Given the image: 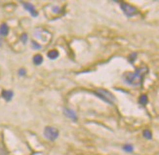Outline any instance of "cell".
Segmentation results:
<instances>
[{
    "label": "cell",
    "instance_id": "cell-3",
    "mask_svg": "<svg viewBox=\"0 0 159 155\" xmlns=\"http://www.w3.org/2000/svg\"><path fill=\"white\" fill-rule=\"evenodd\" d=\"M44 137L48 139V140H56L60 135L59 133V130L57 128H55V127H52V126H47L44 128Z\"/></svg>",
    "mask_w": 159,
    "mask_h": 155
},
{
    "label": "cell",
    "instance_id": "cell-2",
    "mask_svg": "<svg viewBox=\"0 0 159 155\" xmlns=\"http://www.w3.org/2000/svg\"><path fill=\"white\" fill-rule=\"evenodd\" d=\"M95 94L98 96L100 98H102V100L103 102L107 103L108 104H113L114 102H115V97L110 93L108 92L107 90H105V89H98L95 92Z\"/></svg>",
    "mask_w": 159,
    "mask_h": 155
},
{
    "label": "cell",
    "instance_id": "cell-9",
    "mask_svg": "<svg viewBox=\"0 0 159 155\" xmlns=\"http://www.w3.org/2000/svg\"><path fill=\"white\" fill-rule=\"evenodd\" d=\"M59 55H60L59 51H57V50H51V51L48 52V54H47L48 58H49L50 60H56L59 57Z\"/></svg>",
    "mask_w": 159,
    "mask_h": 155
},
{
    "label": "cell",
    "instance_id": "cell-14",
    "mask_svg": "<svg viewBox=\"0 0 159 155\" xmlns=\"http://www.w3.org/2000/svg\"><path fill=\"white\" fill-rule=\"evenodd\" d=\"M20 40L23 41V43H26L27 40H29V35H27L26 33H23L22 35H20Z\"/></svg>",
    "mask_w": 159,
    "mask_h": 155
},
{
    "label": "cell",
    "instance_id": "cell-7",
    "mask_svg": "<svg viewBox=\"0 0 159 155\" xmlns=\"http://www.w3.org/2000/svg\"><path fill=\"white\" fill-rule=\"evenodd\" d=\"M1 96L6 102H10L14 97V92L11 90H4V91H2Z\"/></svg>",
    "mask_w": 159,
    "mask_h": 155
},
{
    "label": "cell",
    "instance_id": "cell-5",
    "mask_svg": "<svg viewBox=\"0 0 159 155\" xmlns=\"http://www.w3.org/2000/svg\"><path fill=\"white\" fill-rule=\"evenodd\" d=\"M23 6H24V8L29 12L30 13V15L32 17H37L38 16V12L35 10V7H34L31 3H26V2H24L23 3Z\"/></svg>",
    "mask_w": 159,
    "mask_h": 155
},
{
    "label": "cell",
    "instance_id": "cell-13",
    "mask_svg": "<svg viewBox=\"0 0 159 155\" xmlns=\"http://www.w3.org/2000/svg\"><path fill=\"white\" fill-rule=\"evenodd\" d=\"M143 135L144 138L148 139H152V134H151V132L148 131V130H144L143 133Z\"/></svg>",
    "mask_w": 159,
    "mask_h": 155
},
{
    "label": "cell",
    "instance_id": "cell-11",
    "mask_svg": "<svg viewBox=\"0 0 159 155\" xmlns=\"http://www.w3.org/2000/svg\"><path fill=\"white\" fill-rule=\"evenodd\" d=\"M123 150L125 152H128V153H131L134 151V145L133 144H126L123 145Z\"/></svg>",
    "mask_w": 159,
    "mask_h": 155
},
{
    "label": "cell",
    "instance_id": "cell-10",
    "mask_svg": "<svg viewBox=\"0 0 159 155\" xmlns=\"http://www.w3.org/2000/svg\"><path fill=\"white\" fill-rule=\"evenodd\" d=\"M43 62V57L41 55H35L33 57V63L36 66H40Z\"/></svg>",
    "mask_w": 159,
    "mask_h": 155
},
{
    "label": "cell",
    "instance_id": "cell-16",
    "mask_svg": "<svg viewBox=\"0 0 159 155\" xmlns=\"http://www.w3.org/2000/svg\"><path fill=\"white\" fill-rule=\"evenodd\" d=\"M19 75L20 76H25V73H26V71H25V68H20V70H19Z\"/></svg>",
    "mask_w": 159,
    "mask_h": 155
},
{
    "label": "cell",
    "instance_id": "cell-12",
    "mask_svg": "<svg viewBox=\"0 0 159 155\" xmlns=\"http://www.w3.org/2000/svg\"><path fill=\"white\" fill-rule=\"evenodd\" d=\"M139 102H140V103L141 104H143V105H146L147 103H148V96L147 95H141L140 96V98H139Z\"/></svg>",
    "mask_w": 159,
    "mask_h": 155
},
{
    "label": "cell",
    "instance_id": "cell-4",
    "mask_svg": "<svg viewBox=\"0 0 159 155\" xmlns=\"http://www.w3.org/2000/svg\"><path fill=\"white\" fill-rule=\"evenodd\" d=\"M120 9L127 17H134L138 14V10L136 7L126 2H120Z\"/></svg>",
    "mask_w": 159,
    "mask_h": 155
},
{
    "label": "cell",
    "instance_id": "cell-15",
    "mask_svg": "<svg viewBox=\"0 0 159 155\" xmlns=\"http://www.w3.org/2000/svg\"><path fill=\"white\" fill-rule=\"evenodd\" d=\"M31 44H32V48L33 49H41V45L38 44L37 42H35V41H32Z\"/></svg>",
    "mask_w": 159,
    "mask_h": 155
},
{
    "label": "cell",
    "instance_id": "cell-6",
    "mask_svg": "<svg viewBox=\"0 0 159 155\" xmlns=\"http://www.w3.org/2000/svg\"><path fill=\"white\" fill-rule=\"evenodd\" d=\"M64 114L67 117V118H70L71 119V120L73 121H76L77 120V114H76V112H75L74 110L70 109V108H64Z\"/></svg>",
    "mask_w": 159,
    "mask_h": 155
},
{
    "label": "cell",
    "instance_id": "cell-1",
    "mask_svg": "<svg viewBox=\"0 0 159 155\" xmlns=\"http://www.w3.org/2000/svg\"><path fill=\"white\" fill-rule=\"evenodd\" d=\"M148 72L147 68H139L134 72H129L124 76V81L132 86H139L143 83V76Z\"/></svg>",
    "mask_w": 159,
    "mask_h": 155
},
{
    "label": "cell",
    "instance_id": "cell-8",
    "mask_svg": "<svg viewBox=\"0 0 159 155\" xmlns=\"http://www.w3.org/2000/svg\"><path fill=\"white\" fill-rule=\"evenodd\" d=\"M9 33V26L7 24H2L0 25V35L1 36H6Z\"/></svg>",
    "mask_w": 159,
    "mask_h": 155
}]
</instances>
